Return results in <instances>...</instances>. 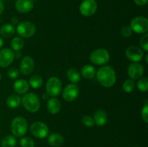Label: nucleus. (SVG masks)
I'll list each match as a JSON object with an SVG mask.
<instances>
[{"mask_svg": "<svg viewBox=\"0 0 148 147\" xmlns=\"http://www.w3.org/2000/svg\"><path fill=\"white\" fill-rule=\"evenodd\" d=\"M137 86L140 91L143 92H147L148 91V78H140L137 83Z\"/></svg>", "mask_w": 148, "mask_h": 147, "instance_id": "28", "label": "nucleus"}, {"mask_svg": "<svg viewBox=\"0 0 148 147\" xmlns=\"http://www.w3.org/2000/svg\"><path fill=\"white\" fill-rule=\"evenodd\" d=\"M61 108H62V104L57 98L51 97L49 99L47 102V109L51 114L54 115L58 113L60 111Z\"/></svg>", "mask_w": 148, "mask_h": 147, "instance_id": "17", "label": "nucleus"}, {"mask_svg": "<svg viewBox=\"0 0 148 147\" xmlns=\"http://www.w3.org/2000/svg\"><path fill=\"white\" fill-rule=\"evenodd\" d=\"M3 44H4V40H3L2 37H0V49H1V48H2Z\"/></svg>", "mask_w": 148, "mask_h": 147, "instance_id": "40", "label": "nucleus"}, {"mask_svg": "<svg viewBox=\"0 0 148 147\" xmlns=\"http://www.w3.org/2000/svg\"><path fill=\"white\" fill-rule=\"evenodd\" d=\"M79 93V89L77 85L75 84H68L62 92V97L67 102H72L77 98Z\"/></svg>", "mask_w": 148, "mask_h": 147, "instance_id": "10", "label": "nucleus"}, {"mask_svg": "<svg viewBox=\"0 0 148 147\" xmlns=\"http://www.w3.org/2000/svg\"><path fill=\"white\" fill-rule=\"evenodd\" d=\"M1 147H15L17 145V140L12 135H6L1 141Z\"/></svg>", "mask_w": 148, "mask_h": 147, "instance_id": "25", "label": "nucleus"}, {"mask_svg": "<svg viewBox=\"0 0 148 147\" xmlns=\"http://www.w3.org/2000/svg\"><path fill=\"white\" fill-rule=\"evenodd\" d=\"M49 97H50V96H49V94H48L47 92H46V93L43 94V95H42V99H49Z\"/></svg>", "mask_w": 148, "mask_h": 147, "instance_id": "39", "label": "nucleus"}, {"mask_svg": "<svg viewBox=\"0 0 148 147\" xmlns=\"http://www.w3.org/2000/svg\"><path fill=\"white\" fill-rule=\"evenodd\" d=\"M93 119L96 125L100 127L103 126L106 124L107 120H108V115H107L106 112L105 110H99L95 112Z\"/></svg>", "mask_w": 148, "mask_h": 147, "instance_id": "18", "label": "nucleus"}, {"mask_svg": "<svg viewBox=\"0 0 148 147\" xmlns=\"http://www.w3.org/2000/svg\"><path fill=\"white\" fill-rule=\"evenodd\" d=\"M1 74H0V81H1Z\"/></svg>", "mask_w": 148, "mask_h": 147, "instance_id": "42", "label": "nucleus"}, {"mask_svg": "<svg viewBox=\"0 0 148 147\" xmlns=\"http://www.w3.org/2000/svg\"><path fill=\"white\" fill-rule=\"evenodd\" d=\"M82 122L85 126L86 127H93L95 124V121L92 117L90 116V115H85L83 116L82 119Z\"/></svg>", "mask_w": 148, "mask_h": 147, "instance_id": "30", "label": "nucleus"}, {"mask_svg": "<svg viewBox=\"0 0 148 147\" xmlns=\"http://www.w3.org/2000/svg\"><path fill=\"white\" fill-rule=\"evenodd\" d=\"M25 46V42L23 39L20 37H14L11 41V47L14 51H20Z\"/></svg>", "mask_w": 148, "mask_h": 147, "instance_id": "24", "label": "nucleus"}, {"mask_svg": "<svg viewBox=\"0 0 148 147\" xmlns=\"http://www.w3.org/2000/svg\"><path fill=\"white\" fill-rule=\"evenodd\" d=\"M126 56L129 60L133 62H139L144 57V52L140 48L136 46H131L126 50Z\"/></svg>", "mask_w": 148, "mask_h": 147, "instance_id": "11", "label": "nucleus"}, {"mask_svg": "<svg viewBox=\"0 0 148 147\" xmlns=\"http://www.w3.org/2000/svg\"><path fill=\"white\" fill-rule=\"evenodd\" d=\"M98 5L95 0H84L79 7L81 14L85 17H90L97 11Z\"/></svg>", "mask_w": 148, "mask_h": 147, "instance_id": "9", "label": "nucleus"}, {"mask_svg": "<svg viewBox=\"0 0 148 147\" xmlns=\"http://www.w3.org/2000/svg\"><path fill=\"white\" fill-rule=\"evenodd\" d=\"M34 7L33 0H17L15 3V9L20 13L30 12Z\"/></svg>", "mask_w": 148, "mask_h": 147, "instance_id": "15", "label": "nucleus"}, {"mask_svg": "<svg viewBox=\"0 0 148 147\" xmlns=\"http://www.w3.org/2000/svg\"><path fill=\"white\" fill-rule=\"evenodd\" d=\"M130 27L137 34H145L148 30V20L145 17H136L130 22Z\"/></svg>", "mask_w": 148, "mask_h": 147, "instance_id": "6", "label": "nucleus"}, {"mask_svg": "<svg viewBox=\"0 0 148 147\" xmlns=\"http://www.w3.org/2000/svg\"><path fill=\"white\" fill-rule=\"evenodd\" d=\"M140 46L145 51H148V34L145 33L140 39Z\"/></svg>", "mask_w": 148, "mask_h": 147, "instance_id": "33", "label": "nucleus"}, {"mask_svg": "<svg viewBox=\"0 0 148 147\" xmlns=\"http://www.w3.org/2000/svg\"><path fill=\"white\" fill-rule=\"evenodd\" d=\"M7 74H8V76L10 79H16V78H17L19 76L20 71L17 69H16V68H11L7 71Z\"/></svg>", "mask_w": 148, "mask_h": 147, "instance_id": "34", "label": "nucleus"}, {"mask_svg": "<svg viewBox=\"0 0 148 147\" xmlns=\"http://www.w3.org/2000/svg\"><path fill=\"white\" fill-rule=\"evenodd\" d=\"M20 103H21V98L18 95H12L7 99V106L10 108H12V109L18 108Z\"/></svg>", "mask_w": 148, "mask_h": 147, "instance_id": "23", "label": "nucleus"}, {"mask_svg": "<svg viewBox=\"0 0 148 147\" xmlns=\"http://www.w3.org/2000/svg\"><path fill=\"white\" fill-rule=\"evenodd\" d=\"M90 60L95 65H105L109 61L110 54L105 48L95 49L90 55Z\"/></svg>", "mask_w": 148, "mask_h": 147, "instance_id": "4", "label": "nucleus"}, {"mask_svg": "<svg viewBox=\"0 0 148 147\" xmlns=\"http://www.w3.org/2000/svg\"><path fill=\"white\" fill-rule=\"evenodd\" d=\"M14 59V53L9 48L0 50V67H8Z\"/></svg>", "mask_w": 148, "mask_h": 147, "instance_id": "14", "label": "nucleus"}, {"mask_svg": "<svg viewBox=\"0 0 148 147\" xmlns=\"http://www.w3.org/2000/svg\"><path fill=\"white\" fill-rule=\"evenodd\" d=\"M62 88V84L60 79L56 76H52L48 79L46 82V92L49 96L56 97L61 93Z\"/></svg>", "mask_w": 148, "mask_h": 147, "instance_id": "8", "label": "nucleus"}, {"mask_svg": "<svg viewBox=\"0 0 148 147\" xmlns=\"http://www.w3.org/2000/svg\"><path fill=\"white\" fill-rule=\"evenodd\" d=\"M135 82L133 79H127L123 84V90L127 92V93H130V92L134 91V88H135Z\"/></svg>", "mask_w": 148, "mask_h": 147, "instance_id": "27", "label": "nucleus"}, {"mask_svg": "<svg viewBox=\"0 0 148 147\" xmlns=\"http://www.w3.org/2000/svg\"><path fill=\"white\" fill-rule=\"evenodd\" d=\"M66 77L72 84H76L80 81V73L76 69L70 68L66 71Z\"/></svg>", "mask_w": 148, "mask_h": 147, "instance_id": "22", "label": "nucleus"}, {"mask_svg": "<svg viewBox=\"0 0 148 147\" xmlns=\"http://www.w3.org/2000/svg\"><path fill=\"white\" fill-rule=\"evenodd\" d=\"M133 31L130 26H124L121 30V35L124 37H130L132 35Z\"/></svg>", "mask_w": 148, "mask_h": 147, "instance_id": "32", "label": "nucleus"}, {"mask_svg": "<svg viewBox=\"0 0 148 147\" xmlns=\"http://www.w3.org/2000/svg\"><path fill=\"white\" fill-rule=\"evenodd\" d=\"M95 69L91 65H85L81 69V75L86 79H91L95 76Z\"/></svg>", "mask_w": 148, "mask_h": 147, "instance_id": "21", "label": "nucleus"}, {"mask_svg": "<svg viewBox=\"0 0 148 147\" xmlns=\"http://www.w3.org/2000/svg\"><path fill=\"white\" fill-rule=\"evenodd\" d=\"M36 31V25L30 21L20 22L17 26V33L22 37L28 38V37H32L35 35Z\"/></svg>", "mask_w": 148, "mask_h": 147, "instance_id": "5", "label": "nucleus"}, {"mask_svg": "<svg viewBox=\"0 0 148 147\" xmlns=\"http://www.w3.org/2000/svg\"><path fill=\"white\" fill-rule=\"evenodd\" d=\"M96 78L100 84L104 87L109 88L115 84L116 74L114 68L110 66H105L97 71Z\"/></svg>", "mask_w": 148, "mask_h": 147, "instance_id": "1", "label": "nucleus"}, {"mask_svg": "<svg viewBox=\"0 0 148 147\" xmlns=\"http://www.w3.org/2000/svg\"><path fill=\"white\" fill-rule=\"evenodd\" d=\"M15 33V27L13 24L7 23L0 27V34L4 37H10Z\"/></svg>", "mask_w": 148, "mask_h": 147, "instance_id": "20", "label": "nucleus"}, {"mask_svg": "<svg viewBox=\"0 0 148 147\" xmlns=\"http://www.w3.org/2000/svg\"><path fill=\"white\" fill-rule=\"evenodd\" d=\"M134 1L138 6H144L147 3V0H134Z\"/></svg>", "mask_w": 148, "mask_h": 147, "instance_id": "35", "label": "nucleus"}, {"mask_svg": "<svg viewBox=\"0 0 148 147\" xmlns=\"http://www.w3.org/2000/svg\"><path fill=\"white\" fill-rule=\"evenodd\" d=\"M35 61L31 56H25L22 59L20 64V72L23 75H30L34 70Z\"/></svg>", "mask_w": 148, "mask_h": 147, "instance_id": "12", "label": "nucleus"}, {"mask_svg": "<svg viewBox=\"0 0 148 147\" xmlns=\"http://www.w3.org/2000/svg\"><path fill=\"white\" fill-rule=\"evenodd\" d=\"M146 63H148V61H147V59H148V55L147 54V55H146Z\"/></svg>", "mask_w": 148, "mask_h": 147, "instance_id": "41", "label": "nucleus"}, {"mask_svg": "<svg viewBox=\"0 0 148 147\" xmlns=\"http://www.w3.org/2000/svg\"><path fill=\"white\" fill-rule=\"evenodd\" d=\"M141 115L142 118L143 120L147 123L148 122V104H147V99H146L145 102V105L143 106V109L141 111Z\"/></svg>", "mask_w": 148, "mask_h": 147, "instance_id": "31", "label": "nucleus"}, {"mask_svg": "<svg viewBox=\"0 0 148 147\" xmlns=\"http://www.w3.org/2000/svg\"><path fill=\"white\" fill-rule=\"evenodd\" d=\"M23 107L30 112H36L40 107V99L34 93H27L21 99Z\"/></svg>", "mask_w": 148, "mask_h": 147, "instance_id": "3", "label": "nucleus"}, {"mask_svg": "<svg viewBox=\"0 0 148 147\" xmlns=\"http://www.w3.org/2000/svg\"><path fill=\"white\" fill-rule=\"evenodd\" d=\"M11 22H12V24H13V25H17V24L20 22L18 17H12L11 20Z\"/></svg>", "mask_w": 148, "mask_h": 147, "instance_id": "36", "label": "nucleus"}, {"mask_svg": "<svg viewBox=\"0 0 148 147\" xmlns=\"http://www.w3.org/2000/svg\"><path fill=\"white\" fill-rule=\"evenodd\" d=\"M30 131L33 136L40 138V139H43L48 137L49 133V128L46 124H45L44 122H38V121L33 122L30 125Z\"/></svg>", "mask_w": 148, "mask_h": 147, "instance_id": "7", "label": "nucleus"}, {"mask_svg": "<svg viewBox=\"0 0 148 147\" xmlns=\"http://www.w3.org/2000/svg\"><path fill=\"white\" fill-rule=\"evenodd\" d=\"M22 56V53L20 51H16V53H14V58H17V59H20Z\"/></svg>", "mask_w": 148, "mask_h": 147, "instance_id": "38", "label": "nucleus"}, {"mask_svg": "<svg viewBox=\"0 0 148 147\" xmlns=\"http://www.w3.org/2000/svg\"><path fill=\"white\" fill-rule=\"evenodd\" d=\"M133 147H140V146H133Z\"/></svg>", "mask_w": 148, "mask_h": 147, "instance_id": "43", "label": "nucleus"}, {"mask_svg": "<svg viewBox=\"0 0 148 147\" xmlns=\"http://www.w3.org/2000/svg\"><path fill=\"white\" fill-rule=\"evenodd\" d=\"M28 123L23 117H16L11 122V131L13 135L16 137H23L27 133Z\"/></svg>", "mask_w": 148, "mask_h": 147, "instance_id": "2", "label": "nucleus"}, {"mask_svg": "<svg viewBox=\"0 0 148 147\" xmlns=\"http://www.w3.org/2000/svg\"><path fill=\"white\" fill-rule=\"evenodd\" d=\"M29 88H30V85L28 82L25 79H18L13 84L14 90L20 95H24L27 93V91L29 90Z\"/></svg>", "mask_w": 148, "mask_h": 147, "instance_id": "16", "label": "nucleus"}, {"mask_svg": "<svg viewBox=\"0 0 148 147\" xmlns=\"http://www.w3.org/2000/svg\"><path fill=\"white\" fill-rule=\"evenodd\" d=\"M64 141V137L56 133H53L48 135V143L53 147H59L63 144Z\"/></svg>", "mask_w": 148, "mask_h": 147, "instance_id": "19", "label": "nucleus"}, {"mask_svg": "<svg viewBox=\"0 0 148 147\" xmlns=\"http://www.w3.org/2000/svg\"><path fill=\"white\" fill-rule=\"evenodd\" d=\"M20 145L21 147H35V143L30 137H23L20 139Z\"/></svg>", "mask_w": 148, "mask_h": 147, "instance_id": "29", "label": "nucleus"}, {"mask_svg": "<svg viewBox=\"0 0 148 147\" xmlns=\"http://www.w3.org/2000/svg\"><path fill=\"white\" fill-rule=\"evenodd\" d=\"M144 66L141 63L134 62L129 65L127 72L132 79H140L144 74Z\"/></svg>", "mask_w": 148, "mask_h": 147, "instance_id": "13", "label": "nucleus"}, {"mask_svg": "<svg viewBox=\"0 0 148 147\" xmlns=\"http://www.w3.org/2000/svg\"><path fill=\"white\" fill-rule=\"evenodd\" d=\"M43 79L39 75H33L29 80V85L33 89H38L43 85Z\"/></svg>", "mask_w": 148, "mask_h": 147, "instance_id": "26", "label": "nucleus"}, {"mask_svg": "<svg viewBox=\"0 0 148 147\" xmlns=\"http://www.w3.org/2000/svg\"><path fill=\"white\" fill-rule=\"evenodd\" d=\"M4 10V4H3L2 1H1V0H0V15H1V14L3 13Z\"/></svg>", "mask_w": 148, "mask_h": 147, "instance_id": "37", "label": "nucleus"}, {"mask_svg": "<svg viewBox=\"0 0 148 147\" xmlns=\"http://www.w3.org/2000/svg\"><path fill=\"white\" fill-rule=\"evenodd\" d=\"M1 1H2V0H1Z\"/></svg>", "mask_w": 148, "mask_h": 147, "instance_id": "44", "label": "nucleus"}]
</instances>
